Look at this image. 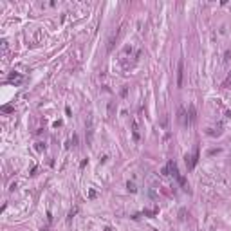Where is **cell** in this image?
Wrapping results in <instances>:
<instances>
[{"mask_svg":"<svg viewBox=\"0 0 231 231\" xmlns=\"http://www.w3.org/2000/svg\"><path fill=\"white\" fill-rule=\"evenodd\" d=\"M22 80H24V76H22V74H18V72H13V74L9 76V81H11V83H14V85H20V83H22Z\"/></svg>","mask_w":231,"mask_h":231,"instance_id":"obj_3","label":"cell"},{"mask_svg":"<svg viewBox=\"0 0 231 231\" xmlns=\"http://www.w3.org/2000/svg\"><path fill=\"white\" fill-rule=\"evenodd\" d=\"M177 121L181 123V125H188L190 121L186 119V114H184V108L182 107H179V116H177Z\"/></svg>","mask_w":231,"mask_h":231,"instance_id":"obj_4","label":"cell"},{"mask_svg":"<svg viewBox=\"0 0 231 231\" xmlns=\"http://www.w3.org/2000/svg\"><path fill=\"white\" fill-rule=\"evenodd\" d=\"M195 118H197V116H195V107H193V105H190V123H193V121H195Z\"/></svg>","mask_w":231,"mask_h":231,"instance_id":"obj_5","label":"cell"},{"mask_svg":"<svg viewBox=\"0 0 231 231\" xmlns=\"http://www.w3.org/2000/svg\"><path fill=\"white\" fill-rule=\"evenodd\" d=\"M182 80H184V62L181 60L179 65H177V87L179 89L182 87Z\"/></svg>","mask_w":231,"mask_h":231,"instance_id":"obj_2","label":"cell"},{"mask_svg":"<svg viewBox=\"0 0 231 231\" xmlns=\"http://www.w3.org/2000/svg\"><path fill=\"white\" fill-rule=\"evenodd\" d=\"M128 190H130V192H136V186H134V184H130V182H128Z\"/></svg>","mask_w":231,"mask_h":231,"instance_id":"obj_7","label":"cell"},{"mask_svg":"<svg viewBox=\"0 0 231 231\" xmlns=\"http://www.w3.org/2000/svg\"><path fill=\"white\" fill-rule=\"evenodd\" d=\"M229 83H231V74H229V76H227V80H226V81H224V87H227V85H229Z\"/></svg>","mask_w":231,"mask_h":231,"instance_id":"obj_6","label":"cell"},{"mask_svg":"<svg viewBox=\"0 0 231 231\" xmlns=\"http://www.w3.org/2000/svg\"><path fill=\"white\" fill-rule=\"evenodd\" d=\"M197 163H199V150L195 148V152L192 155H186V166H188V170H193L197 166Z\"/></svg>","mask_w":231,"mask_h":231,"instance_id":"obj_1","label":"cell"}]
</instances>
